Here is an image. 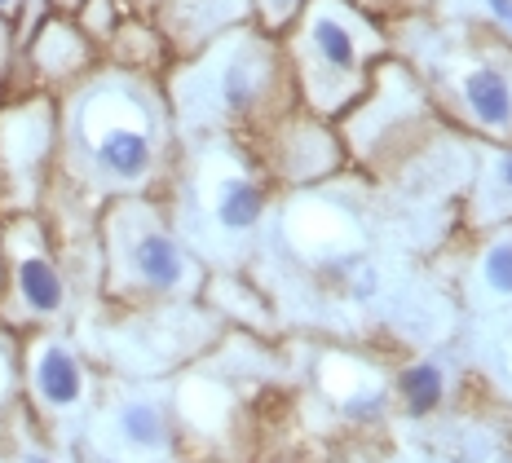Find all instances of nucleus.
I'll use <instances>...</instances> for the list:
<instances>
[{"label": "nucleus", "mask_w": 512, "mask_h": 463, "mask_svg": "<svg viewBox=\"0 0 512 463\" xmlns=\"http://www.w3.org/2000/svg\"><path fill=\"white\" fill-rule=\"evenodd\" d=\"M84 58H89V45H84L76 31L62 27V23H53L45 36L36 40V62H40V67H45L49 75H71V71H80Z\"/></svg>", "instance_id": "11"}, {"label": "nucleus", "mask_w": 512, "mask_h": 463, "mask_svg": "<svg viewBox=\"0 0 512 463\" xmlns=\"http://www.w3.org/2000/svg\"><path fill=\"white\" fill-rule=\"evenodd\" d=\"M9 5H14V0H0V9H9Z\"/></svg>", "instance_id": "19"}, {"label": "nucleus", "mask_w": 512, "mask_h": 463, "mask_svg": "<svg viewBox=\"0 0 512 463\" xmlns=\"http://www.w3.org/2000/svg\"><path fill=\"white\" fill-rule=\"evenodd\" d=\"M486 9L495 14V23H504L512 31V0H486Z\"/></svg>", "instance_id": "17"}, {"label": "nucleus", "mask_w": 512, "mask_h": 463, "mask_svg": "<svg viewBox=\"0 0 512 463\" xmlns=\"http://www.w3.org/2000/svg\"><path fill=\"white\" fill-rule=\"evenodd\" d=\"M106 265L115 296H186L199 283L186 243L137 195L106 208Z\"/></svg>", "instance_id": "2"}, {"label": "nucleus", "mask_w": 512, "mask_h": 463, "mask_svg": "<svg viewBox=\"0 0 512 463\" xmlns=\"http://www.w3.org/2000/svg\"><path fill=\"white\" fill-rule=\"evenodd\" d=\"M53 155V111L49 106H18L0 115V172L9 186H40Z\"/></svg>", "instance_id": "5"}, {"label": "nucleus", "mask_w": 512, "mask_h": 463, "mask_svg": "<svg viewBox=\"0 0 512 463\" xmlns=\"http://www.w3.org/2000/svg\"><path fill=\"white\" fill-rule=\"evenodd\" d=\"M340 168V146L323 124H287L274 150V172L287 181H318Z\"/></svg>", "instance_id": "8"}, {"label": "nucleus", "mask_w": 512, "mask_h": 463, "mask_svg": "<svg viewBox=\"0 0 512 463\" xmlns=\"http://www.w3.org/2000/svg\"><path fill=\"white\" fill-rule=\"evenodd\" d=\"M495 181H499V190H504V195H512V150H504V155H499Z\"/></svg>", "instance_id": "16"}, {"label": "nucleus", "mask_w": 512, "mask_h": 463, "mask_svg": "<svg viewBox=\"0 0 512 463\" xmlns=\"http://www.w3.org/2000/svg\"><path fill=\"white\" fill-rule=\"evenodd\" d=\"M5 265H9V292L23 305L27 318H58L67 309V274L58 256L49 252L45 230L31 217H18L5 234Z\"/></svg>", "instance_id": "4"}, {"label": "nucleus", "mask_w": 512, "mask_h": 463, "mask_svg": "<svg viewBox=\"0 0 512 463\" xmlns=\"http://www.w3.org/2000/svg\"><path fill=\"white\" fill-rule=\"evenodd\" d=\"M340 5H318L305 18V93L323 115L340 111L358 93L362 75H367V53H362V31L354 27Z\"/></svg>", "instance_id": "3"}, {"label": "nucleus", "mask_w": 512, "mask_h": 463, "mask_svg": "<svg viewBox=\"0 0 512 463\" xmlns=\"http://www.w3.org/2000/svg\"><path fill=\"white\" fill-rule=\"evenodd\" d=\"M120 433L128 446H137V450H155V446H164V437H168V424H164V411L151 402H133V406H124L120 411Z\"/></svg>", "instance_id": "13"}, {"label": "nucleus", "mask_w": 512, "mask_h": 463, "mask_svg": "<svg viewBox=\"0 0 512 463\" xmlns=\"http://www.w3.org/2000/svg\"><path fill=\"white\" fill-rule=\"evenodd\" d=\"M71 128V168L98 195H142L164 172V124L133 84L84 98Z\"/></svg>", "instance_id": "1"}, {"label": "nucleus", "mask_w": 512, "mask_h": 463, "mask_svg": "<svg viewBox=\"0 0 512 463\" xmlns=\"http://www.w3.org/2000/svg\"><path fill=\"white\" fill-rule=\"evenodd\" d=\"M482 278L495 296H512V243H490V252L482 256Z\"/></svg>", "instance_id": "14"}, {"label": "nucleus", "mask_w": 512, "mask_h": 463, "mask_svg": "<svg viewBox=\"0 0 512 463\" xmlns=\"http://www.w3.org/2000/svg\"><path fill=\"white\" fill-rule=\"evenodd\" d=\"M464 106L486 133H508L512 128V80L499 67H473L464 75Z\"/></svg>", "instance_id": "10"}, {"label": "nucleus", "mask_w": 512, "mask_h": 463, "mask_svg": "<svg viewBox=\"0 0 512 463\" xmlns=\"http://www.w3.org/2000/svg\"><path fill=\"white\" fill-rule=\"evenodd\" d=\"M398 389H402V402H407L411 415H429V411H437V402H442V393H446V375L437 362H415L398 375Z\"/></svg>", "instance_id": "12"}, {"label": "nucleus", "mask_w": 512, "mask_h": 463, "mask_svg": "<svg viewBox=\"0 0 512 463\" xmlns=\"http://www.w3.org/2000/svg\"><path fill=\"white\" fill-rule=\"evenodd\" d=\"M265 203H270L265 181L248 168H230L212 181L208 212H212V225H217L221 234H252L265 217Z\"/></svg>", "instance_id": "6"}, {"label": "nucleus", "mask_w": 512, "mask_h": 463, "mask_svg": "<svg viewBox=\"0 0 512 463\" xmlns=\"http://www.w3.org/2000/svg\"><path fill=\"white\" fill-rule=\"evenodd\" d=\"M301 5H305V0H261V14L270 18V27H283Z\"/></svg>", "instance_id": "15"}, {"label": "nucleus", "mask_w": 512, "mask_h": 463, "mask_svg": "<svg viewBox=\"0 0 512 463\" xmlns=\"http://www.w3.org/2000/svg\"><path fill=\"white\" fill-rule=\"evenodd\" d=\"M5 45H9V36H5V23H0V62H5Z\"/></svg>", "instance_id": "18"}, {"label": "nucleus", "mask_w": 512, "mask_h": 463, "mask_svg": "<svg viewBox=\"0 0 512 463\" xmlns=\"http://www.w3.org/2000/svg\"><path fill=\"white\" fill-rule=\"evenodd\" d=\"M31 389L49 411H71L84 397V366L62 340H40L31 349Z\"/></svg>", "instance_id": "7"}, {"label": "nucleus", "mask_w": 512, "mask_h": 463, "mask_svg": "<svg viewBox=\"0 0 512 463\" xmlns=\"http://www.w3.org/2000/svg\"><path fill=\"white\" fill-rule=\"evenodd\" d=\"M270 98V75H265V62L252 58V53H239L230 58L217 75V115L221 120H248L256 115Z\"/></svg>", "instance_id": "9"}]
</instances>
